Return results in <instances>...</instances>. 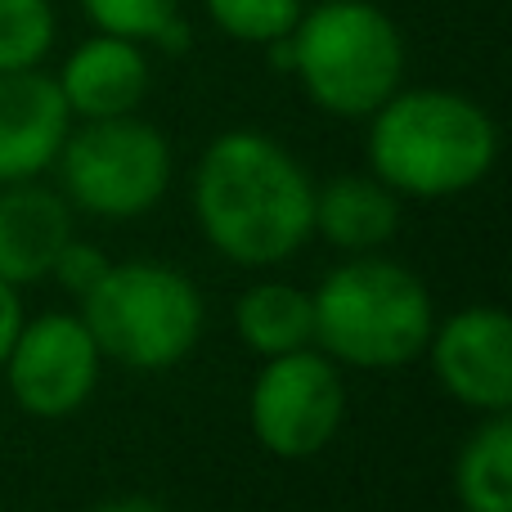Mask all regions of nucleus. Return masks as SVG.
<instances>
[{
    "mask_svg": "<svg viewBox=\"0 0 512 512\" xmlns=\"http://www.w3.org/2000/svg\"><path fill=\"white\" fill-rule=\"evenodd\" d=\"M86 18L108 36L153 45L180 18V0H81Z\"/></svg>",
    "mask_w": 512,
    "mask_h": 512,
    "instance_id": "obj_18",
    "label": "nucleus"
},
{
    "mask_svg": "<svg viewBox=\"0 0 512 512\" xmlns=\"http://www.w3.org/2000/svg\"><path fill=\"white\" fill-rule=\"evenodd\" d=\"M59 90L63 104L72 117L81 122H99V117H126L144 104L149 95V54L140 41H126V36H90L77 50L63 59L59 68Z\"/></svg>",
    "mask_w": 512,
    "mask_h": 512,
    "instance_id": "obj_11",
    "label": "nucleus"
},
{
    "mask_svg": "<svg viewBox=\"0 0 512 512\" xmlns=\"http://www.w3.org/2000/svg\"><path fill=\"white\" fill-rule=\"evenodd\" d=\"M400 230V194L378 176H337L315 189V234L342 252H378Z\"/></svg>",
    "mask_w": 512,
    "mask_h": 512,
    "instance_id": "obj_13",
    "label": "nucleus"
},
{
    "mask_svg": "<svg viewBox=\"0 0 512 512\" xmlns=\"http://www.w3.org/2000/svg\"><path fill=\"white\" fill-rule=\"evenodd\" d=\"M18 328H23V306H18V288L0 279V364H5L9 346H14Z\"/></svg>",
    "mask_w": 512,
    "mask_h": 512,
    "instance_id": "obj_20",
    "label": "nucleus"
},
{
    "mask_svg": "<svg viewBox=\"0 0 512 512\" xmlns=\"http://www.w3.org/2000/svg\"><path fill=\"white\" fill-rule=\"evenodd\" d=\"M436 382L477 414H508L512 405V324L495 306H468L432 328L427 351Z\"/></svg>",
    "mask_w": 512,
    "mask_h": 512,
    "instance_id": "obj_9",
    "label": "nucleus"
},
{
    "mask_svg": "<svg viewBox=\"0 0 512 512\" xmlns=\"http://www.w3.org/2000/svg\"><path fill=\"white\" fill-rule=\"evenodd\" d=\"M63 198L99 221H131L167 198L171 144L158 126L126 117H99L68 131L59 158Z\"/></svg>",
    "mask_w": 512,
    "mask_h": 512,
    "instance_id": "obj_6",
    "label": "nucleus"
},
{
    "mask_svg": "<svg viewBox=\"0 0 512 512\" xmlns=\"http://www.w3.org/2000/svg\"><path fill=\"white\" fill-rule=\"evenodd\" d=\"M454 495L463 512H512V423L486 414V423L463 441L454 463Z\"/></svg>",
    "mask_w": 512,
    "mask_h": 512,
    "instance_id": "obj_15",
    "label": "nucleus"
},
{
    "mask_svg": "<svg viewBox=\"0 0 512 512\" xmlns=\"http://www.w3.org/2000/svg\"><path fill=\"white\" fill-rule=\"evenodd\" d=\"M72 239V207L54 189L23 180L0 185V279L23 288L54 270V256Z\"/></svg>",
    "mask_w": 512,
    "mask_h": 512,
    "instance_id": "obj_12",
    "label": "nucleus"
},
{
    "mask_svg": "<svg viewBox=\"0 0 512 512\" xmlns=\"http://www.w3.org/2000/svg\"><path fill=\"white\" fill-rule=\"evenodd\" d=\"M207 18L239 45H274L292 36L306 0H203Z\"/></svg>",
    "mask_w": 512,
    "mask_h": 512,
    "instance_id": "obj_17",
    "label": "nucleus"
},
{
    "mask_svg": "<svg viewBox=\"0 0 512 512\" xmlns=\"http://www.w3.org/2000/svg\"><path fill=\"white\" fill-rule=\"evenodd\" d=\"M54 5L50 0H0V72L41 68L54 50Z\"/></svg>",
    "mask_w": 512,
    "mask_h": 512,
    "instance_id": "obj_16",
    "label": "nucleus"
},
{
    "mask_svg": "<svg viewBox=\"0 0 512 512\" xmlns=\"http://www.w3.org/2000/svg\"><path fill=\"white\" fill-rule=\"evenodd\" d=\"M346 418V387L337 364L315 346L274 355L256 373L248 396V423L252 436L274 454V459H315L328 450Z\"/></svg>",
    "mask_w": 512,
    "mask_h": 512,
    "instance_id": "obj_7",
    "label": "nucleus"
},
{
    "mask_svg": "<svg viewBox=\"0 0 512 512\" xmlns=\"http://www.w3.org/2000/svg\"><path fill=\"white\" fill-rule=\"evenodd\" d=\"M72 113L50 72H0V185H23L54 167Z\"/></svg>",
    "mask_w": 512,
    "mask_h": 512,
    "instance_id": "obj_10",
    "label": "nucleus"
},
{
    "mask_svg": "<svg viewBox=\"0 0 512 512\" xmlns=\"http://www.w3.org/2000/svg\"><path fill=\"white\" fill-rule=\"evenodd\" d=\"M369 167L405 198H454L499 158L495 117L459 90H396L369 113Z\"/></svg>",
    "mask_w": 512,
    "mask_h": 512,
    "instance_id": "obj_2",
    "label": "nucleus"
},
{
    "mask_svg": "<svg viewBox=\"0 0 512 512\" xmlns=\"http://www.w3.org/2000/svg\"><path fill=\"white\" fill-rule=\"evenodd\" d=\"M99 355L81 315H41L18 328L5 355V382L18 409L32 418H72L99 382Z\"/></svg>",
    "mask_w": 512,
    "mask_h": 512,
    "instance_id": "obj_8",
    "label": "nucleus"
},
{
    "mask_svg": "<svg viewBox=\"0 0 512 512\" xmlns=\"http://www.w3.org/2000/svg\"><path fill=\"white\" fill-rule=\"evenodd\" d=\"M108 256L95 248V243H77V239H68L63 243V252L54 256V279H59V288L63 292H72V297H90V292L99 288V279L108 274Z\"/></svg>",
    "mask_w": 512,
    "mask_h": 512,
    "instance_id": "obj_19",
    "label": "nucleus"
},
{
    "mask_svg": "<svg viewBox=\"0 0 512 512\" xmlns=\"http://www.w3.org/2000/svg\"><path fill=\"white\" fill-rule=\"evenodd\" d=\"M95 512H167V508L153 504V499H108V504H99Z\"/></svg>",
    "mask_w": 512,
    "mask_h": 512,
    "instance_id": "obj_21",
    "label": "nucleus"
},
{
    "mask_svg": "<svg viewBox=\"0 0 512 512\" xmlns=\"http://www.w3.org/2000/svg\"><path fill=\"white\" fill-rule=\"evenodd\" d=\"M81 324L99 355L126 369L158 373L180 364L198 346L207 324L203 292L167 261L108 265L99 288L81 297Z\"/></svg>",
    "mask_w": 512,
    "mask_h": 512,
    "instance_id": "obj_5",
    "label": "nucleus"
},
{
    "mask_svg": "<svg viewBox=\"0 0 512 512\" xmlns=\"http://www.w3.org/2000/svg\"><path fill=\"white\" fill-rule=\"evenodd\" d=\"M315 346L351 369H400L427 351L436 310L423 279L396 261L364 252L310 292Z\"/></svg>",
    "mask_w": 512,
    "mask_h": 512,
    "instance_id": "obj_3",
    "label": "nucleus"
},
{
    "mask_svg": "<svg viewBox=\"0 0 512 512\" xmlns=\"http://www.w3.org/2000/svg\"><path fill=\"white\" fill-rule=\"evenodd\" d=\"M203 239L239 265H279L315 234V185L306 167L261 131H225L194 171Z\"/></svg>",
    "mask_w": 512,
    "mask_h": 512,
    "instance_id": "obj_1",
    "label": "nucleus"
},
{
    "mask_svg": "<svg viewBox=\"0 0 512 512\" xmlns=\"http://www.w3.org/2000/svg\"><path fill=\"white\" fill-rule=\"evenodd\" d=\"M234 328L239 342L261 360L315 346V301L297 283H252L239 301H234Z\"/></svg>",
    "mask_w": 512,
    "mask_h": 512,
    "instance_id": "obj_14",
    "label": "nucleus"
},
{
    "mask_svg": "<svg viewBox=\"0 0 512 512\" xmlns=\"http://www.w3.org/2000/svg\"><path fill=\"white\" fill-rule=\"evenodd\" d=\"M288 50L310 104L333 117H369L405 81V36L369 0H319L297 18Z\"/></svg>",
    "mask_w": 512,
    "mask_h": 512,
    "instance_id": "obj_4",
    "label": "nucleus"
}]
</instances>
